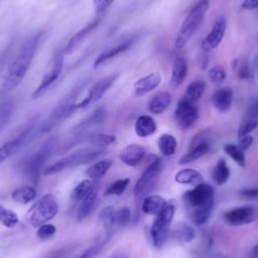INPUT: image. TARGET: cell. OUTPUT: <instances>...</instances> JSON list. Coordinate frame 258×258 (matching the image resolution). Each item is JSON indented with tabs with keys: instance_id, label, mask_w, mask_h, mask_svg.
<instances>
[{
	"instance_id": "83f0119b",
	"label": "cell",
	"mask_w": 258,
	"mask_h": 258,
	"mask_svg": "<svg viewBox=\"0 0 258 258\" xmlns=\"http://www.w3.org/2000/svg\"><path fill=\"white\" fill-rule=\"evenodd\" d=\"M166 201L157 195H148L142 200L141 210L146 215L157 216L165 207Z\"/></svg>"
},
{
	"instance_id": "74e56055",
	"label": "cell",
	"mask_w": 258,
	"mask_h": 258,
	"mask_svg": "<svg viewBox=\"0 0 258 258\" xmlns=\"http://www.w3.org/2000/svg\"><path fill=\"white\" fill-rule=\"evenodd\" d=\"M95 181L92 179H84L78 183L72 191V201L74 203H80L91 190Z\"/></svg>"
},
{
	"instance_id": "6da1fadb",
	"label": "cell",
	"mask_w": 258,
	"mask_h": 258,
	"mask_svg": "<svg viewBox=\"0 0 258 258\" xmlns=\"http://www.w3.org/2000/svg\"><path fill=\"white\" fill-rule=\"evenodd\" d=\"M42 32L36 33L25 40L17 55L7 68L1 83V91L9 92L17 88L23 81L39 45Z\"/></svg>"
},
{
	"instance_id": "bcb514c9",
	"label": "cell",
	"mask_w": 258,
	"mask_h": 258,
	"mask_svg": "<svg viewBox=\"0 0 258 258\" xmlns=\"http://www.w3.org/2000/svg\"><path fill=\"white\" fill-rule=\"evenodd\" d=\"M237 71V74L240 79L246 80L250 79L252 77V72L250 70V67L247 62V60H238L235 59V64H233V70Z\"/></svg>"
},
{
	"instance_id": "816d5d0a",
	"label": "cell",
	"mask_w": 258,
	"mask_h": 258,
	"mask_svg": "<svg viewBox=\"0 0 258 258\" xmlns=\"http://www.w3.org/2000/svg\"><path fill=\"white\" fill-rule=\"evenodd\" d=\"M241 196L249 198V199H256L258 198V187H247L240 191Z\"/></svg>"
},
{
	"instance_id": "f1b7e54d",
	"label": "cell",
	"mask_w": 258,
	"mask_h": 258,
	"mask_svg": "<svg viewBox=\"0 0 258 258\" xmlns=\"http://www.w3.org/2000/svg\"><path fill=\"white\" fill-rule=\"evenodd\" d=\"M135 133L141 138L148 137L155 133L157 124L155 120L149 115H140L135 121Z\"/></svg>"
},
{
	"instance_id": "7402d4cb",
	"label": "cell",
	"mask_w": 258,
	"mask_h": 258,
	"mask_svg": "<svg viewBox=\"0 0 258 258\" xmlns=\"http://www.w3.org/2000/svg\"><path fill=\"white\" fill-rule=\"evenodd\" d=\"M133 43V39L132 38H129V39H126L125 41L109 48V49H106L104 50L102 53H100L98 55V57L95 59L94 63H93V68L95 70H98L100 67H102L103 64H105L106 62L110 61L111 59L115 58L116 56H118L119 54H121L122 52L126 51Z\"/></svg>"
},
{
	"instance_id": "b9f144b4",
	"label": "cell",
	"mask_w": 258,
	"mask_h": 258,
	"mask_svg": "<svg viewBox=\"0 0 258 258\" xmlns=\"http://www.w3.org/2000/svg\"><path fill=\"white\" fill-rule=\"evenodd\" d=\"M18 222V216L13 211L0 206V224L7 228H14Z\"/></svg>"
},
{
	"instance_id": "2e32d148",
	"label": "cell",
	"mask_w": 258,
	"mask_h": 258,
	"mask_svg": "<svg viewBox=\"0 0 258 258\" xmlns=\"http://www.w3.org/2000/svg\"><path fill=\"white\" fill-rule=\"evenodd\" d=\"M106 109L105 107H99L95 109L91 114H89L85 119H83L80 123H78L72 130L74 138L73 141L77 139L88 138L91 133H88L91 129L101 125L104 123L106 119Z\"/></svg>"
},
{
	"instance_id": "d6986e66",
	"label": "cell",
	"mask_w": 258,
	"mask_h": 258,
	"mask_svg": "<svg viewBox=\"0 0 258 258\" xmlns=\"http://www.w3.org/2000/svg\"><path fill=\"white\" fill-rule=\"evenodd\" d=\"M101 18L97 17L95 19H93L92 21H90L86 26H84L82 29H80L77 33H75L70 40L68 41V43L66 44L63 50V54L68 55V54H72L73 52H75L80 46L81 44L84 42V40L88 37V35L93 32L97 26L100 24Z\"/></svg>"
},
{
	"instance_id": "db71d44e",
	"label": "cell",
	"mask_w": 258,
	"mask_h": 258,
	"mask_svg": "<svg viewBox=\"0 0 258 258\" xmlns=\"http://www.w3.org/2000/svg\"><path fill=\"white\" fill-rule=\"evenodd\" d=\"M109 258H129V252L126 249L116 250Z\"/></svg>"
},
{
	"instance_id": "836d02e7",
	"label": "cell",
	"mask_w": 258,
	"mask_h": 258,
	"mask_svg": "<svg viewBox=\"0 0 258 258\" xmlns=\"http://www.w3.org/2000/svg\"><path fill=\"white\" fill-rule=\"evenodd\" d=\"M36 197V190L33 186L23 185L14 189L11 194V198L14 202L25 205L34 200Z\"/></svg>"
},
{
	"instance_id": "ab89813d",
	"label": "cell",
	"mask_w": 258,
	"mask_h": 258,
	"mask_svg": "<svg viewBox=\"0 0 258 258\" xmlns=\"http://www.w3.org/2000/svg\"><path fill=\"white\" fill-rule=\"evenodd\" d=\"M130 179L128 177L126 178H119L115 181H113L109 186L106 187L104 190V197L108 196H121L129 185Z\"/></svg>"
},
{
	"instance_id": "52a82bcc",
	"label": "cell",
	"mask_w": 258,
	"mask_h": 258,
	"mask_svg": "<svg viewBox=\"0 0 258 258\" xmlns=\"http://www.w3.org/2000/svg\"><path fill=\"white\" fill-rule=\"evenodd\" d=\"M58 212V205L51 194H45L30 208L28 212L29 223L33 227H39L53 219Z\"/></svg>"
},
{
	"instance_id": "8992f818",
	"label": "cell",
	"mask_w": 258,
	"mask_h": 258,
	"mask_svg": "<svg viewBox=\"0 0 258 258\" xmlns=\"http://www.w3.org/2000/svg\"><path fill=\"white\" fill-rule=\"evenodd\" d=\"M149 157V163L146 165L133 187V194L136 201L141 199L143 200L148 196V194L154 188L163 169V163L158 156L150 155Z\"/></svg>"
},
{
	"instance_id": "8fae6325",
	"label": "cell",
	"mask_w": 258,
	"mask_h": 258,
	"mask_svg": "<svg viewBox=\"0 0 258 258\" xmlns=\"http://www.w3.org/2000/svg\"><path fill=\"white\" fill-rule=\"evenodd\" d=\"M200 116L198 106L182 96L176 104L174 110V120L180 130H187L198 121Z\"/></svg>"
},
{
	"instance_id": "4fadbf2b",
	"label": "cell",
	"mask_w": 258,
	"mask_h": 258,
	"mask_svg": "<svg viewBox=\"0 0 258 258\" xmlns=\"http://www.w3.org/2000/svg\"><path fill=\"white\" fill-rule=\"evenodd\" d=\"M63 50H58L54 53L51 68L43 75L39 85L31 94V98L33 100H37L41 96H43L45 92L50 88V86L58 79L63 68Z\"/></svg>"
},
{
	"instance_id": "30bf717a",
	"label": "cell",
	"mask_w": 258,
	"mask_h": 258,
	"mask_svg": "<svg viewBox=\"0 0 258 258\" xmlns=\"http://www.w3.org/2000/svg\"><path fill=\"white\" fill-rule=\"evenodd\" d=\"M212 144H213V138H212V134L209 131L199 132L192 137L189 143L187 153H185L179 158L178 164L180 165L187 164L203 157L211 150Z\"/></svg>"
},
{
	"instance_id": "7bdbcfd3",
	"label": "cell",
	"mask_w": 258,
	"mask_h": 258,
	"mask_svg": "<svg viewBox=\"0 0 258 258\" xmlns=\"http://www.w3.org/2000/svg\"><path fill=\"white\" fill-rule=\"evenodd\" d=\"M208 76H209V79L211 80V82L213 84L220 85V84H222L226 80L227 73H226L225 69L222 66L217 64V66H213L209 70Z\"/></svg>"
},
{
	"instance_id": "d590c367",
	"label": "cell",
	"mask_w": 258,
	"mask_h": 258,
	"mask_svg": "<svg viewBox=\"0 0 258 258\" xmlns=\"http://www.w3.org/2000/svg\"><path fill=\"white\" fill-rule=\"evenodd\" d=\"M205 91H206V82L203 80H196L187 86L183 96L189 101H192L196 103L204 95Z\"/></svg>"
},
{
	"instance_id": "ac0fdd59",
	"label": "cell",
	"mask_w": 258,
	"mask_h": 258,
	"mask_svg": "<svg viewBox=\"0 0 258 258\" xmlns=\"http://www.w3.org/2000/svg\"><path fill=\"white\" fill-rule=\"evenodd\" d=\"M227 28V21L224 17H220L214 23L211 31L207 34V36L202 41V49L205 52H209L210 50L219 46L221 41L224 38L225 32Z\"/></svg>"
},
{
	"instance_id": "f5cc1de1",
	"label": "cell",
	"mask_w": 258,
	"mask_h": 258,
	"mask_svg": "<svg viewBox=\"0 0 258 258\" xmlns=\"http://www.w3.org/2000/svg\"><path fill=\"white\" fill-rule=\"evenodd\" d=\"M241 8L244 10H254L258 8V0H244L241 4Z\"/></svg>"
},
{
	"instance_id": "603a6c76",
	"label": "cell",
	"mask_w": 258,
	"mask_h": 258,
	"mask_svg": "<svg viewBox=\"0 0 258 258\" xmlns=\"http://www.w3.org/2000/svg\"><path fill=\"white\" fill-rule=\"evenodd\" d=\"M234 99V92L230 87H223L216 91L212 98L213 106L220 112H228L233 104Z\"/></svg>"
},
{
	"instance_id": "3957f363",
	"label": "cell",
	"mask_w": 258,
	"mask_h": 258,
	"mask_svg": "<svg viewBox=\"0 0 258 258\" xmlns=\"http://www.w3.org/2000/svg\"><path fill=\"white\" fill-rule=\"evenodd\" d=\"M209 7L210 0H199L191 7L177 31L174 41L176 48L180 49L187 43L192 34L203 23Z\"/></svg>"
},
{
	"instance_id": "60d3db41",
	"label": "cell",
	"mask_w": 258,
	"mask_h": 258,
	"mask_svg": "<svg viewBox=\"0 0 258 258\" xmlns=\"http://www.w3.org/2000/svg\"><path fill=\"white\" fill-rule=\"evenodd\" d=\"M13 113V104L10 101L0 102V133L10 122Z\"/></svg>"
},
{
	"instance_id": "5b68a950",
	"label": "cell",
	"mask_w": 258,
	"mask_h": 258,
	"mask_svg": "<svg viewBox=\"0 0 258 258\" xmlns=\"http://www.w3.org/2000/svg\"><path fill=\"white\" fill-rule=\"evenodd\" d=\"M81 90L82 87H76L73 91H71L57 102V104L51 110L47 118L40 124V132L44 133L50 131L54 126H56L59 122L70 117L77 110V99L79 97Z\"/></svg>"
},
{
	"instance_id": "4dcf8cb0",
	"label": "cell",
	"mask_w": 258,
	"mask_h": 258,
	"mask_svg": "<svg viewBox=\"0 0 258 258\" xmlns=\"http://www.w3.org/2000/svg\"><path fill=\"white\" fill-rule=\"evenodd\" d=\"M174 179L176 182L180 184H199L203 182V176L202 174L192 168H184L179 170L175 176Z\"/></svg>"
},
{
	"instance_id": "5bb4252c",
	"label": "cell",
	"mask_w": 258,
	"mask_h": 258,
	"mask_svg": "<svg viewBox=\"0 0 258 258\" xmlns=\"http://www.w3.org/2000/svg\"><path fill=\"white\" fill-rule=\"evenodd\" d=\"M118 78V74H112L106 76L100 80H98L94 85L90 88L88 95L77 104V109H86L87 107L91 106L92 104L98 102L103 98L106 92L112 87L115 81Z\"/></svg>"
},
{
	"instance_id": "e575fe53",
	"label": "cell",
	"mask_w": 258,
	"mask_h": 258,
	"mask_svg": "<svg viewBox=\"0 0 258 258\" xmlns=\"http://www.w3.org/2000/svg\"><path fill=\"white\" fill-rule=\"evenodd\" d=\"M214 205L215 204H210L205 207L188 211V214H189V217H190V220L192 221V223L198 226L206 224L213 213Z\"/></svg>"
},
{
	"instance_id": "44dd1931",
	"label": "cell",
	"mask_w": 258,
	"mask_h": 258,
	"mask_svg": "<svg viewBox=\"0 0 258 258\" xmlns=\"http://www.w3.org/2000/svg\"><path fill=\"white\" fill-rule=\"evenodd\" d=\"M145 153V148L143 146H141L140 144L132 143L122 149L119 157L124 164L134 167L142 161Z\"/></svg>"
},
{
	"instance_id": "681fc988",
	"label": "cell",
	"mask_w": 258,
	"mask_h": 258,
	"mask_svg": "<svg viewBox=\"0 0 258 258\" xmlns=\"http://www.w3.org/2000/svg\"><path fill=\"white\" fill-rule=\"evenodd\" d=\"M115 0H93V9L96 13H102L108 9Z\"/></svg>"
},
{
	"instance_id": "f546056e",
	"label": "cell",
	"mask_w": 258,
	"mask_h": 258,
	"mask_svg": "<svg viewBox=\"0 0 258 258\" xmlns=\"http://www.w3.org/2000/svg\"><path fill=\"white\" fill-rule=\"evenodd\" d=\"M112 164H113V161L111 159L99 160L94 164H92L90 167H88L85 171V174L88 177H90V179H93V180L99 179L108 172Z\"/></svg>"
},
{
	"instance_id": "277c9868",
	"label": "cell",
	"mask_w": 258,
	"mask_h": 258,
	"mask_svg": "<svg viewBox=\"0 0 258 258\" xmlns=\"http://www.w3.org/2000/svg\"><path fill=\"white\" fill-rule=\"evenodd\" d=\"M105 153H106V150L104 148L96 147V146L77 149L76 151L68 154L67 156L58 159L51 165L47 166L43 170V174L52 175V174L58 173L66 169L73 168V167L88 163L90 161H93L94 159L98 158L99 156Z\"/></svg>"
},
{
	"instance_id": "7dc6e473",
	"label": "cell",
	"mask_w": 258,
	"mask_h": 258,
	"mask_svg": "<svg viewBox=\"0 0 258 258\" xmlns=\"http://www.w3.org/2000/svg\"><path fill=\"white\" fill-rule=\"evenodd\" d=\"M55 232H56L55 226L52 225V224L46 223V224H43V225L38 227L37 232H36V236L41 240H47V239L53 237Z\"/></svg>"
},
{
	"instance_id": "d6a6232c",
	"label": "cell",
	"mask_w": 258,
	"mask_h": 258,
	"mask_svg": "<svg viewBox=\"0 0 258 258\" xmlns=\"http://www.w3.org/2000/svg\"><path fill=\"white\" fill-rule=\"evenodd\" d=\"M230 177V169L224 158H220L212 170V178L218 185H223Z\"/></svg>"
},
{
	"instance_id": "9c48e42d",
	"label": "cell",
	"mask_w": 258,
	"mask_h": 258,
	"mask_svg": "<svg viewBox=\"0 0 258 258\" xmlns=\"http://www.w3.org/2000/svg\"><path fill=\"white\" fill-rule=\"evenodd\" d=\"M182 200L187 211H191L210 204H215V191L212 185L201 182L194 188L185 191L182 196Z\"/></svg>"
},
{
	"instance_id": "1f68e13d",
	"label": "cell",
	"mask_w": 258,
	"mask_h": 258,
	"mask_svg": "<svg viewBox=\"0 0 258 258\" xmlns=\"http://www.w3.org/2000/svg\"><path fill=\"white\" fill-rule=\"evenodd\" d=\"M157 145H158V149L162 155L171 156L175 153L177 142L173 135L164 133L159 136Z\"/></svg>"
},
{
	"instance_id": "c3c4849f",
	"label": "cell",
	"mask_w": 258,
	"mask_h": 258,
	"mask_svg": "<svg viewBox=\"0 0 258 258\" xmlns=\"http://www.w3.org/2000/svg\"><path fill=\"white\" fill-rule=\"evenodd\" d=\"M176 236L181 243H189L195 238L196 234H195L194 228L187 225H183L181 228L177 230Z\"/></svg>"
},
{
	"instance_id": "484cf974",
	"label": "cell",
	"mask_w": 258,
	"mask_h": 258,
	"mask_svg": "<svg viewBox=\"0 0 258 258\" xmlns=\"http://www.w3.org/2000/svg\"><path fill=\"white\" fill-rule=\"evenodd\" d=\"M171 103V95L166 91L157 92L152 96L148 103V111L153 115L163 113Z\"/></svg>"
},
{
	"instance_id": "11a10c76",
	"label": "cell",
	"mask_w": 258,
	"mask_h": 258,
	"mask_svg": "<svg viewBox=\"0 0 258 258\" xmlns=\"http://www.w3.org/2000/svg\"><path fill=\"white\" fill-rule=\"evenodd\" d=\"M249 258H258V243L250 250Z\"/></svg>"
},
{
	"instance_id": "cb8c5ba5",
	"label": "cell",
	"mask_w": 258,
	"mask_h": 258,
	"mask_svg": "<svg viewBox=\"0 0 258 258\" xmlns=\"http://www.w3.org/2000/svg\"><path fill=\"white\" fill-rule=\"evenodd\" d=\"M98 191H99V186L98 182L95 181L93 187L89 191V194L79 203V207L77 210V219L79 221H82L86 219L91 212L93 211V208L95 206V203L98 198Z\"/></svg>"
},
{
	"instance_id": "e0dca14e",
	"label": "cell",
	"mask_w": 258,
	"mask_h": 258,
	"mask_svg": "<svg viewBox=\"0 0 258 258\" xmlns=\"http://www.w3.org/2000/svg\"><path fill=\"white\" fill-rule=\"evenodd\" d=\"M258 127V97L247 105L238 127V137L250 134Z\"/></svg>"
},
{
	"instance_id": "f907efd6",
	"label": "cell",
	"mask_w": 258,
	"mask_h": 258,
	"mask_svg": "<svg viewBox=\"0 0 258 258\" xmlns=\"http://www.w3.org/2000/svg\"><path fill=\"white\" fill-rule=\"evenodd\" d=\"M253 137L250 135V134H248V135H245V136H243V137H240L239 138V147L243 150V151H245V150H247L248 148H250V146L252 145V143H253Z\"/></svg>"
},
{
	"instance_id": "f6af8a7d",
	"label": "cell",
	"mask_w": 258,
	"mask_h": 258,
	"mask_svg": "<svg viewBox=\"0 0 258 258\" xmlns=\"http://www.w3.org/2000/svg\"><path fill=\"white\" fill-rule=\"evenodd\" d=\"M131 220V211L127 207H122L118 210H116V217H115V223L116 227H124L129 224Z\"/></svg>"
},
{
	"instance_id": "7c38bea8",
	"label": "cell",
	"mask_w": 258,
	"mask_h": 258,
	"mask_svg": "<svg viewBox=\"0 0 258 258\" xmlns=\"http://www.w3.org/2000/svg\"><path fill=\"white\" fill-rule=\"evenodd\" d=\"M224 221L234 227L249 225L258 220V206L243 205L232 208L223 214Z\"/></svg>"
},
{
	"instance_id": "ee69618b",
	"label": "cell",
	"mask_w": 258,
	"mask_h": 258,
	"mask_svg": "<svg viewBox=\"0 0 258 258\" xmlns=\"http://www.w3.org/2000/svg\"><path fill=\"white\" fill-rule=\"evenodd\" d=\"M106 243H107V241L105 239H103L102 241H98L94 245L90 246L83 252L76 255L74 258H95L102 251V249Z\"/></svg>"
},
{
	"instance_id": "d4e9b609",
	"label": "cell",
	"mask_w": 258,
	"mask_h": 258,
	"mask_svg": "<svg viewBox=\"0 0 258 258\" xmlns=\"http://www.w3.org/2000/svg\"><path fill=\"white\" fill-rule=\"evenodd\" d=\"M187 75V62L186 59L177 54L173 58L172 70H171V79L170 83L173 87H179L184 82Z\"/></svg>"
},
{
	"instance_id": "9a60e30c",
	"label": "cell",
	"mask_w": 258,
	"mask_h": 258,
	"mask_svg": "<svg viewBox=\"0 0 258 258\" xmlns=\"http://www.w3.org/2000/svg\"><path fill=\"white\" fill-rule=\"evenodd\" d=\"M34 134V124H30L21 133L0 146V165L22 149Z\"/></svg>"
},
{
	"instance_id": "4316f807",
	"label": "cell",
	"mask_w": 258,
	"mask_h": 258,
	"mask_svg": "<svg viewBox=\"0 0 258 258\" xmlns=\"http://www.w3.org/2000/svg\"><path fill=\"white\" fill-rule=\"evenodd\" d=\"M115 217H116V209L113 206L105 207L99 215L100 222L102 224V227L105 232L104 239L108 242L112 236L113 230L116 227L115 223Z\"/></svg>"
},
{
	"instance_id": "7a4b0ae2",
	"label": "cell",
	"mask_w": 258,
	"mask_h": 258,
	"mask_svg": "<svg viewBox=\"0 0 258 258\" xmlns=\"http://www.w3.org/2000/svg\"><path fill=\"white\" fill-rule=\"evenodd\" d=\"M56 146V139L49 138L42 143L37 150L25 156L19 162V169L32 182H37L43 166Z\"/></svg>"
},
{
	"instance_id": "ba28073f",
	"label": "cell",
	"mask_w": 258,
	"mask_h": 258,
	"mask_svg": "<svg viewBox=\"0 0 258 258\" xmlns=\"http://www.w3.org/2000/svg\"><path fill=\"white\" fill-rule=\"evenodd\" d=\"M174 211L175 209L173 204L167 202L163 210L155 217L151 225L150 236L152 239V243L156 248L162 247L167 239L169 226L174 216Z\"/></svg>"
},
{
	"instance_id": "ffe728a7",
	"label": "cell",
	"mask_w": 258,
	"mask_h": 258,
	"mask_svg": "<svg viewBox=\"0 0 258 258\" xmlns=\"http://www.w3.org/2000/svg\"><path fill=\"white\" fill-rule=\"evenodd\" d=\"M161 82V75L158 72H153L150 73L140 79H138L134 83L133 87V94L136 97H141L144 96L154 89L158 87V85Z\"/></svg>"
},
{
	"instance_id": "8d00e7d4",
	"label": "cell",
	"mask_w": 258,
	"mask_h": 258,
	"mask_svg": "<svg viewBox=\"0 0 258 258\" xmlns=\"http://www.w3.org/2000/svg\"><path fill=\"white\" fill-rule=\"evenodd\" d=\"M226 154H228L239 166L245 167L246 166V158L244 151L239 147V145L233 143H226L223 147Z\"/></svg>"
},
{
	"instance_id": "f35d334b",
	"label": "cell",
	"mask_w": 258,
	"mask_h": 258,
	"mask_svg": "<svg viewBox=\"0 0 258 258\" xmlns=\"http://www.w3.org/2000/svg\"><path fill=\"white\" fill-rule=\"evenodd\" d=\"M89 142L96 147H101L104 148L106 146H109L111 144H113L116 140V137L112 134H106V133H91L88 138Z\"/></svg>"
}]
</instances>
